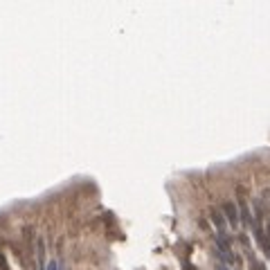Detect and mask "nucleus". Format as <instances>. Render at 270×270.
Masks as SVG:
<instances>
[{
  "instance_id": "nucleus-4",
  "label": "nucleus",
  "mask_w": 270,
  "mask_h": 270,
  "mask_svg": "<svg viewBox=\"0 0 270 270\" xmlns=\"http://www.w3.org/2000/svg\"><path fill=\"white\" fill-rule=\"evenodd\" d=\"M239 216L243 218V223H245V225H250V228H254L252 214H250V210H248V205H245V203H241V212H239Z\"/></svg>"
},
{
  "instance_id": "nucleus-2",
  "label": "nucleus",
  "mask_w": 270,
  "mask_h": 270,
  "mask_svg": "<svg viewBox=\"0 0 270 270\" xmlns=\"http://www.w3.org/2000/svg\"><path fill=\"white\" fill-rule=\"evenodd\" d=\"M212 221H214V225H216L218 234H225V216H223V212L212 210Z\"/></svg>"
},
{
  "instance_id": "nucleus-5",
  "label": "nucleus",
  "mask_w": 270,
  "mask_h": 270,
  "mask_svg": "<svg viewBox=\"0 0 270 270\" xmlns=\"http://www.w3.org/2000/svg\"><path fill=\"white\" fill-rule=\"evenodd\" d=\"M250 266H252V270H266V266L261 264V261H257L252 257V254H250Z\"/></svg>"
},
{
  "instance_id": "nucleus-1",
  "label": "nucleus",
  "mask_w": 270,
  "mask_h": 270,
  "mask_svg": "<svg viewBox=\"0 0 270 270\" xmlns=\"http://www.w3.org/2000/svg\"><path fill=\"white\" fill-rule=\"evenodd\" d=\"M223 216L230 221V225L232 228H237L239 225V207L234 205L232 201H228V203H223Z\"/></svg>"
},
{
  "instance_id": "nucleus-7",
  "label": "nucleus",
  "mask_w": 270,
  "mask_h": 270,
  "mask_svg": "<svg viewBox=\"0 0 270 270\" xmlns=\"http://www.w3.org/2000/svg\"><path fill=\"white\" fill-rule=\"evenodd\" d=\"M45 270H59V261H54V259H52L48 266H45Z\"/></svg>"
},
{
  "instance_id": "nucleus-3",
  "label": "nucleus",
  "mask_w": 270,
  "mask_h": 270,
  "mask_svg": "<svg viewBox=\"0 0 270 270\" xmlns=\"http://www.w3.org/2000/svg\"><path fill=\"white\" fill-rule=\"evenodd\" d=\"M36 252H38V266H41V270H45V241L43 239L36 241Z\"/></svg>"
},
{
  "instance_id": "nucleus-6",
  "label": "nucleus",
  "mask_w": 270,
  "mask_h": 270,
  "mask_svg": "<svg viewBox=\"0 0 270 270\" xmlns=\"http://www.w3.org/2000/svg\"><path fill=\"white\" fill-rule=\"evenodd\" d=\"M0 270H9V266H7L5 254H2V252H0Z\"/></svg>"
}]
</instances>
